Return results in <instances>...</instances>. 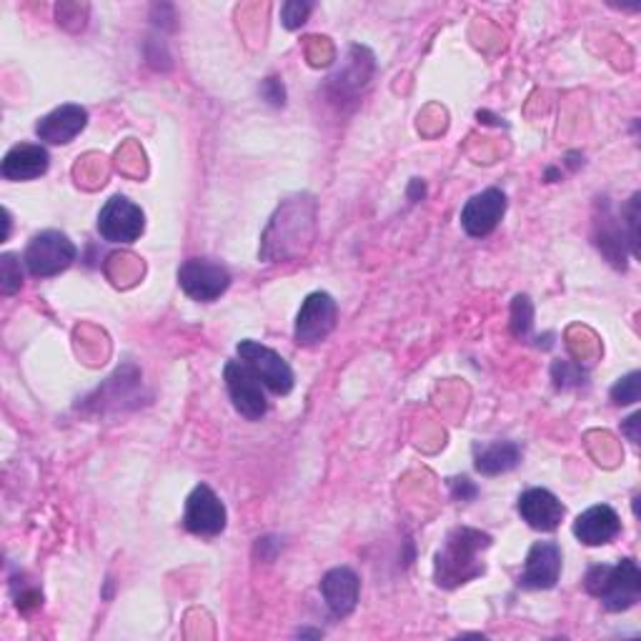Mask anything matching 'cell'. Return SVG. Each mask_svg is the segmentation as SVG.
Listing matches in <instances>:
<instances>
[{"label": "cell", "mask_w": 641, "mask_h": 641, "mask_svg": "<svg viewBox=\"0 0 641 641\" xmlns=\"http://www.w3.org/2000/svg\"><path fill=\"white\" fill-rule=\"evenodd\" d=\"M449 486H451V496H454L456 502H471V498H474L479 494V488L474 484H471V481L466 476L451 479Z\"/></svg>", "instance_id": "25"}, {"label": "cell", "mask_w": 641, "mask_h": 641, "mask_svg": "<svg viewBox=\"0 0 641 641\" xmlns=\"http://www.w3.org/2000/svg\"><path fill=\"white\" fill-rule=\"evenodd\" d=\"M308 13H311V3H301V0H288V3H284V8H281V21H284V25L288 28V31H294V28L306 23Z\"/></svg>", "instance_id": "22"}, {"label": "cell", "mask_w": 641, "mask_h": 641, "mask_svg": "<svg viewBox=\"0 0 641 641\" xmlns=\"http://www.w3.org/2000/svg\"><path fill=\"white\" fill-rule=\"evenodd\" d=\"M506 213V196L498 188H486V191L469 198L464 211H461V225L471 239H484L492 233L498 221Z\"/></svg>", "instance_id": "10"}, {"label": "cell", "mask_w": 641, "mask_h": 641, "mask_svg": "<svg viewBox=\"0 0 641 641\" xmlns=\"http://www.w3.org/2000/svg\"><path fill=\"white\" fill-rule=\"evenodd\" d=\"M88 126V111L83 106H75V103H65V106L51 111L49 116H43L38 120L35 134L45 144L53 146H65L71 144L75 136H81V130Z\"/></svg>", "instance_id": "12"}, {"label": "cell", "mask_w": 641, "mask_h": 641, "mask_svg": "<svg viewBox=\"0 0 641 641\" xmlns=\"http://www.w3.org/2000/svg\"><path fill=\"white\" fill-rule=\"evenodd\" d=\"M641 396V374L631 371L624 379H619L611 389V401L619 403V407H627V403H637Z\"/></svg>", "instance_id": "21"}, {"label": "cell", "mask_w": 641, "mask_h": 641, "mask_svg": "<svg viewBox=\"0 0 641 641\" xmlns=\"http://www.w3.org/2000/svg\"><path fill=\"white\" fill-rule=\"evenodd\" d=\"M261 93H263V98H266V101L271 103V106H284L286 93H284V86H281V81H279V78L263 81Z\"/></svg>", "instance_id": "26"}, {"label": "cell", "mask_w": 641, "mask_h": 641, "mask_svg": "<svg viewBox=\"0 0 641 641\" xmlns=\"http://www.w3.org/2000/svg\"><path fill=\"white\" fill-rule=\"evenodd\" d=\"M21 286H23L21 261H18L13 253H3V259H0V291H3V296H13Z\"/></svg>", "instance_id": "20"}, {"label": "cell", "mask_w": 641, "mask_h": 641, "mask_svg": "<svg viewBox=\"0 0 641 641\" xmlns=\"http://www.w3.org/2000/svg\"><path fill=\"white\" fill-rule=\"evenodd\" d=\"M51 166V156L43 146L35 144H21L8 150L3 158V166H0V174L8 181H33V178H41Z\"/></svg>", "instance_id": "16"}, {"label": "cell", "mask_w": 641, "mask_h": 641, "mask_svg": "<svg viewBox=\"0 0 641 641\" xmlns=\"http://www.w3.org/2000/svg\"><path fill=\"white\" fill-rule=\"evenodd\" d=\"M639 419H641V413H631V417L624 421V427H621V431L627 433L631 444H639V431H637V427H639Z\"/></svg>", "instance_id": "27"}, {"label": "cell", "mask_w": 641, "mask_h": 641, "mask_svg": "<svg viewBox=\"0 0 641 641\" xmlns=\"http://www.w3.org/2000/svg\"><path fill=\"white\" fill-rule=\"evenodd\" d=\"M358 591H361V581L348 567H336L320 579V597L336 619L351 614L358 605Z\"/></svg>", "instance_id": "13"}, {"label": "cell", "mask_w": 641, "mask_h": 641, "mask_svg": "<svg viewBox=\"0 0 641 641\" xmlns=\"http://www.w3.org/2000/svg\"><path fill=\"white\" fill-rule=\"evenodd\" d=\"M584 587L609 611H627L641 597V571L634 559L619 564H597L587 571Z\"/></svg>", "instance_id": "2"}, {"label": "cell", "mask_w": 641, "mask_h": 641, "mask_svg": "<svg viewBox=\"0 0 641 641\" xmlns=\"http://www.w3.org/2000/svg\"><path fill=\"white\" fill-rule=\"evenodd\" d=\"M75 261V246L69 235L61 231L35 233L23 253V263L31 276L53 279Z\"/></svg>", "instance_id": "3"}, {"label": "cell", "mask_w": 641, "mask_h": 641, "mask_svg": "<svg viewBox=\"0 0 641 641\" xmlns=\"http://www.w3.org/2000/svg\"><path fill=\"white\" fill-rule=\"evenodd\" d=\"M551 376L559 389H567V386H579L584 381V374L577 369V366H571L569 361H556L551 366Z\"/></svg>", "instance_id": "23"}, {"label": "cell", "mask_w": 641, "mask_h": 641, "mask_svg": "<svg viewBox=\"0 0 641 641\" xmlns=\"http://www.w3.org/2000/svg\"><path fill=\"white\" fill-rule=\"evenodd\" d=\"M225 506L211 486H196L186 502L183 526L196 536H219L225 529Z\"/></svg>", "instance_id": "9"}, {"label": "cell", "mask_w": 641, "mask_h": 641, "mask_svg": "<svg viewBox=\"0 0 641 641\" xmlns=\"http://www.w3.org/2000/svg\"><path fill=\"white\" fill-rule=\"evenodd\" d=\"M518 516L536 532H554L564 518V506L559 498L546 488H529L518 496Z\"/></svg>", "instance_id": "14"}, {"label": "cell", "mask_w": 641, "mask_h": 641, "mask_svg": "<svg viewBox=\"0 0 641 641\" xmlns=\"http://www.w3.org/2000/svg\"><path fill=\"white\" fill-rule=\"evenodd\" d=\"M146 229V216L140 206L126 196H113L98 213V233L108 243H136Z\"/></svg>", "instance_id": "7"}, {"label": "cell", "mask_w": 641, "mask_h": 641, "mask_svg": "<svg viewBox=\"0 0 641 641\" xmlns=\"http://www.w3.org/2000/svg\"><path fill=\"white\" fill-rule=\"evenodd\" d=\"M239 356L269 391L286 396L294 389V371H291L286 358L273 351V348L246 338V341L239 344Z\"/></svg>", "instance_id": "5"}, {"label": "cell", "mask_w": 641, "mask_h": 641, "mask_svg": "<svg viewBox=\"0 0 641 641\" xmlns=\"http://www.w3.org/2000/svg\"><path fill=\"white\" fill-rule=\"evenodd\" d=\"M492 546V536L479 529L461 526L454 529L433 561V579L441 589H456L461 584L476 579L484 574V561H479V554Z\"/></svg>", "instance_id": "1"}, {"label": "cell", "mask_w": 641, "mask_h": 641, "mask_svg": "<svg viewBox=\"0 0 641 641\" xmlns=\"http://www.w3.org/2000/svg\"><path fill=\"white\" fill-rule=\"evenodd\" d=\"M534 326V306L529 296H516L512 304V334L516 338H529Z\"/></svg>", "instance_id": "19"}, {"label": "cell", "mask_w": 641, "mask_h": 641, "mask_svg": "<svg viewBox=\"0 0 641 641\" xmlns=\"http://www.w3.org/2000/svg\"><path fill=\"white\" fill-rule=\"evenodd\" d=\"M178 284H181L183 294L201 304H211V301L221 298L231 286V273L219 261L211 259H188L181 269H178Z\"/></svg>", "instance_id": "4"}, {"label": "cell", "mask_w": 641, "mask_h": 641, "mask_svg": "<svg viewBox=\"0 0 641 641\" xmlns=\"http://www.w3.org/2000/svg\"><path fill=\"white\" fill-rule=\"evenodd\" d=\"M561 577V549L554 542H536L526 556L518 587L524 589H554Z\"/></svg>", "instance_id": "11"}, {"label": "cell", "mask_w": 641, "mask_h": 641, "mask_svg": "<svg viewBox=\"0 0 641 641\" xmlns=\"http://www.w3.org/2000/svg\"><path fill=\"white\" fill-rule=\"evenodd\" d=\"M597 246L605 253L609 263H614L617 269H627V243H624V229L621 223L611 216V209L605 198L601 203V219L597 221Z\"/></svg>", "instance_id": "17"}, {"label": "cell", "mask_w": 641, "mask_h": 641, "mask_svg": "<svg viewBox=\"0 0 641 641\" xmlns=\"http://www.w3.org/2000/svg\"><path fill=\"white\" fill-rule=\"evenodd\" d=\"M336 314H338V308L332 296L324 294V291L311 294L296 316V328H294L296 344L316 346L320 341H326L328 334H332L336 326Z\"/></svg>", "instance_id": "8"}, {"label": "cell", "mask_w": 641, "mask_h": 641, "mask_svg": "<svg viewBox=\"0 0 641 641\" xmlns=\"http://www.w3.org/2000/svg\"><path fill=\"white\" fill-rule=\"evenodd\" d=\"M621 532V518L607 504L591 506L574 522V536L587 546H605L614 542Z\"/></svg>", "instance_id": "15"}, {"label": "cell", "mask_w": 641, "mask_h": 641, "mask_svg": "<svg viewBox=\"0 0 641 641\" xmlns=\"http://www.w3.org/2000/svg\"><path fill=\"white\" fill-rule=\"evenodd\" d=\"M624 223L629 225L631 253H634V256H639V231H637V225H639V193L631 196V201H629L627 211H624Z\"/></svg>", "instance_id": "24"}, {"label": "cell", "mask_w": 641, "mask_h": 641, "mask_svg": "<svg viewBox=\"0 0 641 641\" xmlns=\"http://www.w3.org/2000/svg\"><path fill=\"white\" fill-rule=\"evenodd\" d=\"M223 381L235 411L249 421H259L266 417L269 401L263 393V383L256 374H253L243 361H229L223 369Z\"/></svg>", "instance_id": "6"}, {"label": "cell", "mask_w": 641, "mask_h": 641, "mask_svg": "<svg viewBox=\"0 0 641 641\" xmlns=\"http://www.w3.org/2000/svg\"><path fill=\"white\" fill-rule=\"evenodd\" d=\"M518 461H522V449L514 441H496L476 451V471L484 476L506 474L518 466Z\"/></svg>", "instance_id": "18"}]
</instances>
